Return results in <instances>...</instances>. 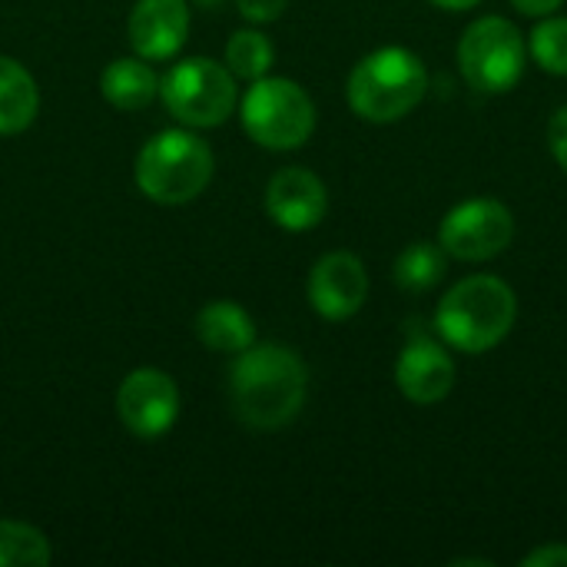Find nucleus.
I'll return each instance as SVG.
<instances>
[{
    "label": "nucleus",
    "mask_w": 567,
    "mask_h": 567,
    "mask_svg": "<svg viewBox=\"0 0 567 567\" xmlns=\"http://www.w3.org/2000/svg\"><path fill=\"white\" fill-rule=\"evenodd\" d=\"M309 392V372L302 359L276 342L249 346L229 369V402L239 422L259 432L289 425Z\"/></svg>",
    "instance_id": "nucleus-1"
},
{
    "label": "nucleus",
    "mask_w": 567,
    "mask_h": 567,
    "mask_svg": "<svg viewBox=\"0 0 567 567\" xmlns=\"http://www.w3.org/2000/svg\"><path fill=\"white\" fill-rule=\"evenodd\" d=\"M518 319V299L498 276H468L455 282L435 312L439 336L468 355L495 349Z\"/></svg>",
    "instance_id": "nucleus-2"
},
{
    "label": "nucleus",
    "mask_w": 567,
    "mask_h": 567,
    "mask_svg": "<svg viewBox=\"0 0 567 567\" xmlns=\"http://www.w3.org/2000/svg\"><path fill=\"white\" fill-rule=\"evenodd\" d=\"M429 90V70L405 47H382L362 56L349 76V106L369 123H395L409 116Z\"/></svg>",
    "instance_id": "nucleus-3"
},
{
    "label": "nucleus",
    "mask_w": 567,
    "mask_h": 567,
    "mask_svg": "<svg viewBox=\"0 0 567 567\" xmlns=\"http://www.w3.org/2000/svg\"><path fill=\"white\" fill-rule=\"evenodd\" d=\"M216 159L203 136L189 130H163L146 140L136 159V186L146 199L179 206L196 199L213 179Z\"/></svg>",
    "instance_id": "nucleus-4"
},
{
    "label": "nucleus",
    "mask_w": 567,
    "mask_h": 567,
    "mask_svg": "<svg viewBox=\"0 0 567 567\" xmlns=\"http://www.w3.org/2000/svg\"><path fill=\"white\" fill-rule=\"evenodd\" d=\"M243 126L266 150H299L316 130V103L286 76H259L243 96Z\"/></svg>",
    "instance_id": "nucleus-5"
},
{
    "label": "nucleus",
    "mask_w": 567,
    "mask_h": 567,
    "mask_svg": "<svg viewBox=\"0 0 567 567\" xmlns=\"http://www.w3.org/2000/svg\"><path fill=\"white\" fill-rule=\"evenodd\" d=\"M159 96L166 110L186 126H219L233 116L239 100L233 70L206 56L176 63L159 80Z\"/></svg>",
    "instance_id": "nucleus-6"
},
{
    "label": "nucleus",
    "mask_w": 567,
    "mask_h": 567,
    "mask_svg": "<svg viewBox=\"0 0 567 567\" xmlns=\"http://www.w3.org/2000/svg\"><path fill=\"white\" fill-rule=\"evenodd\" d=\"M458 70L478 93H508L525 76L522 30L505 17L475 20L458 40Z\"/></svg>",
    "instance_id": "nucleus-7"
},
{
    "label": "nucleus",
    "mask_w": 567,
    "mask_h": 567,
    "mask_svg": "<svg viewBox=\"0 0 567 567\" xmlns=\"http://www.w3.org/2000/svg\"><path fill=\"white\" fill-rule=\"evenodd\" d=\"M515 239V216L498 199H468L458 203L445 219L439 233V246L462 262H485L502 256Z\"/></svg>",
    "instance_id": "nucleus-8"
},
{
    "label": "nucleus",
    "mask_w": 567,
    "mask_h": 567,
    "mask_svg": "<svg viewBox=\"0 0 567 567\" xmlns=\"http://www.w3.org/2000/svg\"><path fill=\"white\" fill-rule=\"evenodd\" d=\"M116 412L136 439H159L179 415V389L159 369H136L116 392Z\"/></svg>",
    "instance_id": "nucleus-9"
},
{
    "label": "nucleus",
    "mask_w": 567,
    "mask_h": 567,
    "mask_svg": "<svg viewBox=\"0 0 567 567\" xmlns=\"http://www.w3.org/2000/svg\"><path fill=\"white\" fill-rule=\"evenodd\" d=\"M365 296H369V276H365V266L359 256L339 249V252L322 256L312 266L309 302L322 319H329V322L352 319L365 306Z\"/></svg>",
    "instance_id": "nucleus-10"
},
{
    "label": "nucleus",
    "mask_w": 567,
    "mask_h": 567,
    "mask_svg": "<svg viewBox=\"0 0 567 567\" xmlns=\"http://www.w3.org/2000/svg\"><path fill=\"white\" fill-rule=\"evenodd\" d=\"M326 209H329L326 183L306 166H286L266 186V213L272 216L276 226L289 233L316 229Z\"/></svg>",
    "instance_id": "nucleus-11"
},
{
    "label": "nucleus",
    "mask_w": 567,
    "mask_h": 567,
    "mask_svg": "<svg viewBox=\"0 0 567 567\" xmlns=\"http://www.w3.org/2000/svg\"><path fill=\"white\" fill-rule=\"evenodd\" d=\"M395 382H399V389H402V395L409 402L435 405L455 385V362L439 342L415 332L409 339V346L402 349L399 362H395Z\"/></svg>",
    "instance_id": "nucleus-12"
},
{
    "label": "nucleus",
    "mask_w": 567,
    "mask_h": 567,
    "mask_svg": "<svg viewBox=\"0 0 567 567\" xmlns=\"http://www.w3.org/2000/svg\"><path fill=\"white\" fill-rule=\"evenodd\" d=\"M130 47L143 60H169L189 37L186 0H140L130 13Z\"/></svg>",
    "instance_id": "nucleus-13"
},
{
    "label": "nucleus",
    "mask_w": 567,
    "mask_h": 567,
    "mask_svg": "<svg viewBox=\"0 0 567 567\" xmlns=\"http://www.w3.org/2000/svg\"><path fill=\"white\" fill-rule=\"evenodd\" d=\"M100 93L116 110H143L159 96V76L143 56H120L103 70Z\"/></svg>",
    "instance_id": "nucleus-14"
},
{
    "label": "nucleus",
    "mask_w": 567,
    "mask_h": 567,
    "mask_svg": "<svg viewBox=\"0 0 567 567\" xmlns=\"http://www.w3.org/2000/svg\"><path fill=\"white\" fill-rule=\"evenodd\" d=\"M196 336L213 352L239 355L243 349H249L256 342V326L243 306H236L229 299H216V302L203 306V312L196 316Z\"/></svg>",
    "instance_id": "nucleus-15"
},
{
    "label": "nucleus",
    "mask_w": 567,
    "mask_h": 567,
    "mask_svg": "<svg viewBox=\"0 0 567 567\" xmlns=\"http://www.w3.org/2000/svg\"><path fill=\"white\" fill-rule=\"evenodd\" d=\"M40 110L33 76L13 56H0V136L23 133Z\"/></svg>",
    "instance_id": "nucleus-16"
},
{
    "label": "nucleus",
    "mask_w": 567,
    "mask_h": 567,
    "mask_svg": "<svg viewBox=\"0 0 567 567\" xmlns=\"http://www.w3.org/2000/svg\"><path fill=\"white\" fill-rule=\"evenodd\" d=\"M449 252L435 243H415L395 259V286L405 292H429L445 279Z\"/></svg>",
    "instance_id": "nucleus-17"
},
{
    "label": "nucleus",
    "mask_w": 567,
    "mask_h": 567,
    "mask_svg": "<svg viewBox=\"0 0 567 567\" xmlns=\"http://www.w3.org/2000/svg\"><path fill=\"white\" fill-rule=\"evenodd\" d=\"M50 561V542L43 532L23 522H0V567H43Z\"/></svg>",
    "instance_id": "nucleus-18"
},
{
    "label": "nucleus",
    "mask_w": 567,
    "mask_h": 567,
    "mask_svg": "<svg viewBox=\"0 0 567 567\" xmlns=\"http://www.w3.org/2000/svg\"><path fill=\"white\" fill-rule=\"evenodd\" d=\"M272 56H276L272 43L259 30H239V33H233V40L226 47V63H229L233 76L249 80V83L269 73Z\"/></svg>",
    "instance_id": "nucleus-19"
},
{
    "label": "nucleus",
    "mask_w": 567,
    "mask_h": 567,
    "mask_svg": "<svg viewBox=\"0 0 567 567\" xmlns=\"http://www.w3.org/2000/svg\"><path fill=\"white\" fill-rule=\"evenodd\" d=\"M532 56L545 73L567 76V17H545L532 30Z\"/></svg>",
    "instance_id": "nucleus-20"
},
{
    "label": "nucleus",
    "mask_w": 567,
    "mask_h": 567,
    "mask_svg": "<svg viewBox=\"0 0 567 567\" xmlns=\"http://www.w3.org/2000/svg\"><path fill=\"white\" fill-rule=\"evenodd\" d=\"M239 3V13L252 23H269V20H279L286 3L289 0H236Z\"/></svg>",
    "instance_id": "nucleus-21"
},
{
    "label": "nucleus",
    "mask_w": 567,
    "mask_h": 567,
    "mask_svg": "<svg viewBox=\"0 0 567 567\" xmlns=\"http://www.w3.org/2000/svg\"><path fill=\"white\" fill-rule=\"evenodd\" d=\"M548 143H551V153L558 159V166L567 173V106H561L555 116H551V126H548Z\"/></svg>",
    "instance_id": "nucleus-22"
},
{
    "label": "nucleus",
    "mask_w": 567,
    "mask_h": 567,
    "mask_svg": "<svg viewBox=\"0 0 567 567\" xmlns=\"http://www.w3.org/2000/svg\"><path fill=\"white\" fill-rule=\"evenodd\" d=\"M525 567H567V545L561 542H551V545H542L535 548L532 555H525Z\"/></svg>",
    "instance_id": "nucleus-23"
},
{
    "label": "nucleus",
    "mask_w": 567,
    "mask_h": 567,
    "mask_svg": "<svg viewBox=\"0 0 567 567\" xmlns=\"http://www.w3.org/2000/svg\"><path fill=\"white\" fill-rule=\"evenodd\" d=\"M522 13H528V17H548L551 10H558L565 0H512Z\"/></svg>",
    "instance_id": "nucleus-24"
},
{
    "label": "nucleus",
    "mask_w": 567,
    "mask_h": 567,
    "mask_svg": "<svg viewBox=\"0 0 567 567\" xmlns=\"http://www.w3.org/2000/svg\"><path fill=\"white\" fill-rule=\"evenodd\" d=\"M432 3L442 7V10H468V7H475L482 0H432Z\"/></svg>",
    "instance_id": "nucleus-25"
},
{
    "label": "nucleus",
    "mask_w": 567,
    "mask_h": 567,
    "mask_svg": "<svg viewBox=\"0 0 567 567\" xmlns=\"http://www.w3.org/2000/svg\"><path fill=\"white\" fill-rule=\"evenodd\" d=\"M196 3H199V7H216L219 0H196Z\"/></svg>",
    "instance_id": "nucleus-26"
}]
</instances>
